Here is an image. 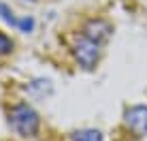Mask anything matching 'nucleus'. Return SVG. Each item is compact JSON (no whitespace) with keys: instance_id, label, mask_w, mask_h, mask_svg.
Masks as SVG:
<instances>
[{"instance_id":"obj_7","label":"nucleus","mask_w":147,"mask_h":141,"mask_svg":"<svg viewBox=\"0 0 147 141\" xmlns=\"http://www.w3.org/2000/svg\"><path fill=\"white\" fill-rule=\"evenodd\" d=\"M11 52H13V41L4 32H0V56H7Z\"/></svg>"},{"instance_id":"obj_3","label":"nucleus","mask_w":147,"mask_h":141,"mask_svg":"<svg viewBox=\"0 0 147 141\" xmlns=\"http://www.w3.org/2000/svg\"><path fill=\"white\" fill-rule=\"evenodd\" d=\"M126 126L136 137H145L147 135V105H134L126 111Z\"/></svg>"},{"instance_id":"obj_1","label":"nucleus","mask_w":147,"mask_h":141,"mask_svg":"<svg viewBox=\"0 0 147 141\" xmlns=\"http://www.w3.org/2000/svg\"><path fill=\"white\" fill-rule=\"evenodd\" d=\"M9 122H11V126L15 133L24 135V137H32V135H36L38 130V113L34 111L30 105L26 103H19L17 107L11 109V113H9Z\"/></svg>"},{"instance_id":"obj_6","label":"nucleus","mask_w":147,"mask_h":141,"mask_svg":"<svg viewBox=\"0 0 147 141\" xmlns=\"http://www.w3.org/2000/svg\"><path fill=\"white\" fill-rule=\"evenodd\" d=\"M0 17H2L7 24H11V26H15V28H17V22H19V19L15 17V15H13V11H11V9H9L4 2H0Z\"/></svg>"},{"instance_id":"obj_4","label":"nucleus","mask_w":147,"mask_h":141,"mask_svg":"<svg viewBox=\"0 0 147 141\" xmlns=\"http://www.w3.org/2000/svg\"><path fill=\"white\" fill-rule=\"evenodd\" d=\"M83 34H85V37H90L96 43H102V41H107V39H109L111 26L105 22V19H92V22H88Z\"/></svg>"},{"instance_id":"obj_8","label":"nucleus","mask_w":147,"mask_h":141,"mask_svg":"<svg viewBox=\"0 0 147 141\" xmlns=\"http://www.w3.org/2000/svg\"><path fill=\"white\" fill-rule=\"evenodd\" d=\"M17 28L22 30V32H32V30H34V19H32V17L19 19V22H17Z\"/></svg>"},{"instance_id":"obj_2","label":"nucleus","mask_w":147,"mask_h":141,"mask_svg":"<svg viewBox=\"0 0 147 141\" xmlns=\"http://www.w3.org/2000/svg\"><path fill=\"white\" fill-rule=\"evenodd\" d=\"M98 49H100V43L92 41L90 37L83 34L81 39H77V43L73 47V54L83 68H94L96 60H98Z\"/></svg>"},{"instance_id":"obj_9","label":"nucleus","mask_w":147,"mask_h":141,"mask_svg":"<svg viewBox=\"0 0 147 141\" xmlns=\"http://www.w3.org/2000/svg\"><path fill=\"white\" fill-rule=\"evenodd\" d=\"M30 2H36V0H30Z\"/></svg>"},{"instance_id":"obj_5","label":"nucleus","mask_w":147,"mask_h":141,"mask_svg":"<svg viewBox=\"0 0 147 141\" xmlns=\"http://www.w3.org/2000/svg\"><path fill=\"white\" fill-rule=\"evenodd\" d=\"M73 141H102V135L98 130H77L73 135Z\"/></svg>"}]
</instances>
